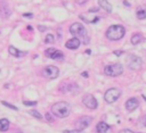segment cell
<instances>
[{"label":"cell","mask_w":146,"mask_h":133,"mask_svg":"<svg viewBox=\"0 0 146 133\" xmlns=\"http://www.w3.org/2000/svg\"><path fill=\"white\" fill-rule=\"evenodd\" d=\"M125 34V29L122 25H112L107 29L106 31V38L111 41H118L121 40Z\"/></svg>","instance_id":"cell-3"},{"label":"cell","mask_w":146,"mask_h":133,"mask_svg":"<svg viewBox=\"0 0 146 133\" xmlns=\"http://www.w3.org/2000/svg\"><path fill=\"white\" fill-rule=\"evenodd\" d=\"M45 42L46 43H54L55 42V37L52 34H47L45 38Z\"/></svg>","instance_id":"cell-21"},{"label":"cell","mask_w":146,"mask_h":133,"mask_svg":"<svg viewBox=\"0 0 146 133\" xmlns=\"http://www.w3.org/2000/svg\"><path fill=\"white\" fill-rule=\"evenodd\" d=\"M8 51H9V54H10L11 56H14V57H23L24 54H25V52H21V51H18L17 49H16L15 47H13V46L9 47Z\"/></svg>","instance_id":"cell-17"},{"label":"cell","mask_w":146,"mask_h":133,"mask_svg":"<svg viewBox=\"0 0 146 133\" xmlns=\"http://www.w3.org/2000/svg\"><path fill=\"white\" fill-rule=\"evenodd\" d=\"M82 76L83 77H88V73L87 72H82Z\"/></svg>","instance_id":"cell-32"},{"label":"cell","mask_w":146,"mask_h":133,"mask_svg":"<svg viewBox=\"0 0 146 133\" xmlns=\"http://www.w3.org/2000/svg\"><path fill=\"white\" fill-rule=\"evenodd\" d=\"M121 96V91L116 88H111L108 89L104 94V100L107 103H113L114 101H116L119 99V97Z\"/></svg>","instance_id":"cell-6"},{"label":"cell","mask_w":146,"mask_h":133,"mask_svg":"<svg viewBox=\"0 0 146 133\" xmlns=\"http://www.w3.org/2000/svg\"><path fill=\"white\" fill-rule=\"evenodd\" d=\"M30 114H31L33 117H35L36 119H42V115H41L40 113H39L38 110H35V109L30 110Z\"/></svg>","instance_id":"cell-20"},{"label":"cell","mask_w":146,"mask_h":133,"mask_svg":"<svg viewBox=\"0 0 146 133\" xmlns=\"http://www.w3.org/2000/svg\"><path fill=\"white\" fill-rule=\"evenodd\" d=\"M136 15L139 19L146 18V6H139L136 9Z\"/></svg>","instance_id":"cell-16"},{"label":"cell","mask_w":146,"mask_h":133,"mask_svg":"<svg viewBox=\"0 0 146 133\" xmlns=\"http://www.w3.org/2000/svg\"><path fill=\"white\" fill-rule=\"evenodd\" d=\"M113 54H114V55H116V56H121V55H123L124 52H123L122 50H115Z\"/></svg>","instance_id":"cell-26"},{"label":"cell","mask_w":146,"mask_h":133,"mask_svg":"<svg viewBox=\"0 0 146 133\" xmlns=\"http://www.w3.org/2000/svg\"><path fill=\"white\" fill-rule=\"evenodd\" d=\"M64 133H80V132L75 130V131H64Z\"/></svg>","instance_id":"cell-29"},{"label":"cell","mask_w":146,"mask_h":133,"mask_svg":"<svg viewBox=\"0 0 146 133\" xmlns=\"http://www.w3.org/2000/svg\"><path fill=\"white\" fill-rule=\"evenodd\" d=\"M88 0H77V3L79 4V5H83V4H86Z\"/></svg>","instance_id":"cell-28"},{"label":"cell","mask_w":146,"mask_h":133,"mask_svg":"<svg viewBox=\"0 0 146 133\" xmlns=\"http://www.w3.org/2000/svg\"><path fill=\"white\" fill-rule=\"evenodd\" d=\"M23 16H24V17H30V18H32V17H33V15H32V14H23Z\"/></svg>","instance_id":"cell-31"},{"label":"cell","mask_w":146,"mask_h":133,"mask_svg":"<svg viewBox=\"0 0 146 133\" xmlns=\"http://www.w3.org/2000/svg\"><path fill=\"white\" fill-rule=\"evenodd\" d=\"M42 75L48 80H54L59 75V69L58 67L54 66V65H49V66H46L43 68Z\"/></svg>","instance_id":"cell-7"},{"label":"cell","mask_w":146,"mask_h":133,"mask_svg":"<svg viewBox=\"0 0 146 133\" xmlns=\"http://www.w3.org/2000/svg\"><path fill=\"white\" fill-rule=\"evenodd\" d=\"M27 30H30V31L32 30V31H33V28H32L31 25H27Z\"/></svg>","instance_id":"cell-33"},{"label":"cell","mask_w":146,"mask_h":133,"mask_svg":"<svg viewBox=\"0 0 146 133\" xmlns=\"http://www.w3.org/2000/svg\"><path fill=\"white\" fill-rule=\"evenodd\" d=\"M80 44H81V41L78 38H72V39L66 41L65 47L67 49H71V50H75V49H78L80 47Z\"/></svg>","instance_id":"cell-11"},{"label":"cell","mask_w":146,"mask_h":133,"mask_svg":"<svg viewBox=\"0 0 146 133\" xmlns=\"http://www.w3.org/2000/svg\"><path fill=\"white\" fill-rule=\"evenodd\" d=\"M119 133H135V132H132V131L128 130V128H124V130H121Z\"/></svg>","instance_id":"cell-27"},{"label":"cell","mask_w":146,"mask_h":133,"mask_svg":"<svg viewBox=\"0 0 146 133\" xmlns=\"http://www.w3.org/2000/svg\"><path fill=\"white\" fill-rule=\"evenodd\" d=\"M104 73L106 74L107 76L115 77V76H119L123 73V66H122V64H120V63L107 65V66H105V68H104Z\"/></svg>","instance_id":"cell-4"},{"label":"cell","mask_w":146,"mask_h":133,"mask_svg":"<svg viewBox=\"0 0 146 133\" xmlns=\"http://www.w3.org/2000/svg\"><path fill=\"white\" fill-rule=\"evenodd\" d=\"M1 103H2V105H4V106H6V107L10 108V109H14V110H18L16 106H14V105H10V103H9V102H7V101H1Z\"/></svg>","instance_id":"cell-22"},{"label":"cell","mask_w":146,"mask_h":133,"mask_svg":"<svg viewBox=\"0 0 146 133\" xmlns=\"http://www.w3.org/2000/svg\"><path fill=\"white\" fill-rule=\"evenodd\" d=\"M24 103L25 106H35L36 105V101H24Z\"/></svg>","instance_id":"cell-23"},{"label":"cell","mask_w":146,"mask_h":133,"mask_svg":"<svg viewBox=\"0 0 146 133\" xmlns=\"http://www.w3.org/2000/svg\"><path fill=\"white\" fill-rule=\"evenodd\" d=\"M108 130H110V125L106 124L105 122H99V123L97 124V126H96L97 133H106Z\"/></svg>","instance_id":"cell-15"},{"label":"cell","mask_w":146,"mask_h":133,"mask_svg":"<svg viewBox=\"0 0 146 133\" xmlns=\"http://www.w3.org/2000/svg\"><path fill=\"white\" fill-rule=\"evenodd\" d=\"M45 55L48 58H51V59H63L64 57V54L61 50H57V49H54V48L47 49L45 51Z\"/></svg>","instance_id":"cell-10"},{"label":"cell","mask_w":146,"mask_h":133,"mask_svg":"<svg viewBox=\"0 0 146 133\" xmlns=\"http://www.w3.org/2000/svg\"><path fill=\"white\" fill-rule=\"evenodd\" d=\"M46 30H47V28H45V26H39V31H41V32H43Z\"/></svg>","instance_id":"cell-30"},{"label":"cell","mask_w":146,"mask_h":133,"mask_svg":"<svg viewBox=\"0 0 146 133\" xmlns=\"http://www.w3.org/2000/svg\"><path fill=\"white\" fill-rule=\"evenodd\" d=\"M91 122H93V117H90V116L80 117V118L77 121V123H75V130L81 132V131H83L84 128H87L89 125H90Z\"/></svg>","instance_id":"cell-8"},{"label":"cell","mask_w":146,"mask_h":133,"mask_svg":"<svg viewBox=\"0 0 146 133\" xmlns=\"http://www.w3.org/2000/svg\"><path fill=\"white\" fill-rule=\"evenodd\" d=\"M82 103H83L87 108H89V109H96L98 106L97 100H96L95 97L90 93H87L82 97Z\"/></svg>","instance_id":"cell-9"},{"label":"cell","mask_w":146,"mask_h":133,"mask_svg":"<svg viewBox=\"0 0 146 133\" xmlns=\"http://www.w3.org/2000/svg\"><path fill=\"white\" fill-rule=\"evenodd\" d=\"M70 33L73 35L74 38H78L81 42H83L84 44H87L89 42V38H88V33H87L86 28L83 26V24L81 23H73L70 26Z\"/></svg>","instance_id":"cell-1"},{"label":"cell","mask_w":146,"mask_h":133,"mask_svg":"<svg viewBox=\"0 0 146 133\" xmlns=\"http://www.w3.org/2000/svg\"><path fill=\"white\" fill-rule=\"evenodd\" d=\"M46 118H47L48 122H54V118H52V116L49 114V113H47V114H46Z\"/></svg>","instance_id":"cell-24"},{"label":"cell","mask_w":146,"mask_h":133,"mask_svg":"<svg viewBox=\"0 0 146 133\" xmlns=\"http://www.w3.org/2000/svg\"><path fill=\"white\" fill-rule=\"evenodd\" d=\"M51 113L56 117L59 118H65L71 113V106L65 101H58L51 106Z\"/></svg>","instance_id":"cell-2"},{"label":"cell","mask_w":146,"mask_h":133,"mask_svg":"<svg viewBox=\"0 0 146 133\" xmlns=\"http://www.w3.org/2000/svg\"><path fill=\"white\" fill-rule=\"evenodd\" d=\"M127 66L129 69L131 71H139L141 68V65H143V60L141 58L137 57V56H134V55H130L127 57Z\"/></svg>","instance_id":"cell-5"},{"label":"cell","mask_w":146,"mask_h":133,"mask_svg":"<svg viewBox=\"0 0 146 133\" xmlns=\"http://www.w3.org/2000/svg\"><path fill=\"white\" fill-rule=\"evenodd\" d=\"M73 88H77V85L74 83H67V82H63L62 85L59 87V90H61L62 93H66V92L73 91Z\"/></svg>","instance_id":"cell-13"},{"label":"cell","mask_w":146,"mask_h":133,"mask_svg":"<svg viewBox=\"0 0 146 133\" xmlns=\"http://www.w3.org/2000/svg\"><path fill=\"white\" fill-rule=\"evenodd\" d=\"M143 40H144L143 35L139 34V33H136V34H134V35L131 37V43L134 44V46H137V44L140 43Z\"/></svg>","instance_id":"cell-18"},{"label":"cell","mask_w":146,"mask_h":133,"mask_svg":"<svg viewBox=\"0 0 146 133\" xmlns=\"http://www.w3.org/2000/svg\"><path fill=\"white\" fill-rule=\"evenodd\" d=\"M138 106H139V101L137 100L136 98H130V99H128L127 102H125V109H127L128 112H132V110H135Z\"/></svg>","instance_id":"cell-12"},{"label":"cell","mask_w":146,"mask_h":133,"mask_svg":"<svg viewBox=\"0 0 146 133\" xmlns=\"http://www.w3.org/2000/svg\"><path fill=\"white\" fill-rule=\"evenodd\" d=\"M98 5L102 9H104L106 13H112V5L107 1V0H98Z\"/></svg>","instance_id":"cell-14"},{"label":"cell","mask_w":146,"mask_h":133,"mask_svg":"<svg viewBox=\"0 0 146 133\" xmlns=\"http://www.w3.org/2000/svg\"><path fill=\"white\" fill-rule=\"evenodd\" d=\"M9 128V121L7 118H1L0 119V131L5 132Z\"/></svg>","instance_id":"cell-19"},{"label":"cell","mask_w":146,"mask_h":133,"mask_svg":"<svg viewBox=\"0 0 146 133\" xmlns=\"http://www.w3.org/2000/svg\"><path fill=\"white\" fill-rule=\"evenodd\" d=\"M140 124H141L143 126H145V127H146V115H145V116H143V117L140 118Z\"/></svg>","instance_id":"cell-25"}]
</instances>
